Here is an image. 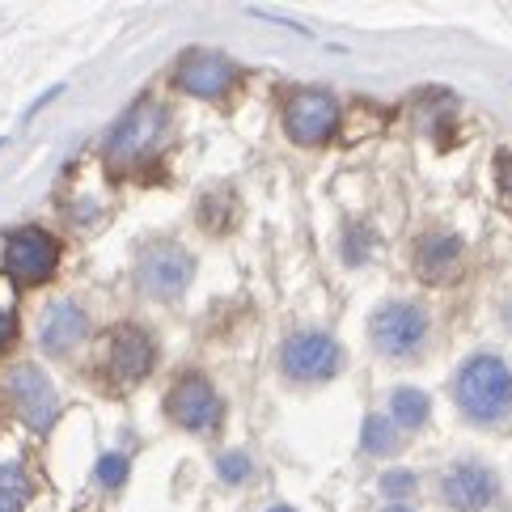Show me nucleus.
Returning <instances> with one entry per match:
<instances>
[{"label": "nucleus", "instance_id": "4", "mask_svg": "<svg viewBox=\"0 0 512 512\" xmlns=\"http://www.w3.org/2000/svg\"><path fill=\"white\" fill-rule=\"evenodd\" d=\"M284 127L297 144H322L339 127V102L326 89H297L284 102Z\"/></svg>", "mask_w": 512, "mask_h": 512}, {"label": "nucleus", "instance_id": "18", "mask_svg": "<svg viewBox=\"0 0 512 512\" xmlns=\"http://www.w3.org/2000/svg\"><path fill=\"white\" fill-rule=\"evenodd\" d=\"M216 474H221L225 483H246L250 474H254V462H250V453H242V449H229V453H221L216 457Z\"/></svg>", "mask_w": 512, "mask_h": 512}, {"label": "nucleus", "instance_id": "10", "mask_svg": "<svg viewBox=\"0 0 512 512\" xmlns=\"http://www.w3.org/2000/svg\"><path fill=\"white\" fill-rule=\"evenodd\" d=\"M9 390H13V402H17V411H22V419L30 428H39L47 432L51 424H56V415H60V394L51 390V381L34 369V364H22L13 377H9Z\"/></svg>", "mask_w": 512, "mask_h": 512}, {"label": "nucleus", "instance_id": "23", "mask_svg": "<svg viewBox=\"0 0 512 512\" xmlns=\"http://www.w3.org/2000/svg\"><path fill=\"white\" fill-rule=\"evenodd\" d=\"M381 512H411L407 504H390V508H381Z\"/></svg>", "mask_w": 512, "mask_h": 512}, {"label": "nucleus", "instance_id": "6", "mask_svg": "<svg viewBox=\"0 0 512 512\" xmlns=\"http://www.w3.org/2000/svg\"><path fill=\"white\" fill-rule=\"evenodd\" d=\"M195 276V259L182 246H153L140 259V288L157 301H174L187 292Z\"/></svg>", "mask_w": 512, "mask_h": 512}, {"label": "nucleus", "instance_id": "17", "mask_svg": "<svg viewBox=\"0 0 512 512\" xmlns=\"http://www.w3.org/2000/svg\"><path fill=\"white\" fill-rule=\"evenodd\" d=\"M30 500V479L17 462H0V512H22Z\"/></svg>", "mask_w": 512, "mask_h": 512}, {"label": "nucleus", "instance_id": "21", "mask_svg": "<svg viewBox=\"0 0 512 512\" xmlns=\"http://www.w3.org/2000/svg\"><path fill=\"white\" fill-rule=\"evenodd\" d=\"M13 335H17V322H13V314H5V309H0V352H5V347L13 343Z\"/></svg>", "mask_w": 512, "mask_h": 512}, {"label": "nucleus", "instance_id": "16", "mask_svg": "<svg viewBox=\"0 0 512 512\" xmlns=\"http://www.w3.org/2000/svg\"><path fill=\"white\" fill-rule=\"evenodd\" d=\"M360 445H364V453L386 457V453H398L402 436H398V428H394V419L369 415V419H364V428H360Z\"/></svg>", "mask_w": 512, "mask_h": 512}, {"label": "nucleus", "instance_id": "13", "mask_svg": "<svg viewBox=\"0 0 512 512\" xmlns=\"http://www.w3.org/2000/svg\"><path fill=\"white\" fill-rule=\"evenodd\" d=\"M457 263H462V242H457L453 233H424L415 242V271L428 284L449 280L457 271Z\"/></svg>", "mask_w": 512, "mask_h": 512}, {"label": "nucleus", "instance_id": "9", "mask_svg": "<svg viewBox=\"0 0 512 512\" xmlns=\"http://www.w3.org/2000/svg\"><path fill=\"white\" fill-rule=\"evenodd\" d=\"M496 496H500L496 474H491L487 466H479V462H457L453 470H445V479H441V500L453 512H479Z\"/></svg>", "mask_w": 512, "mask_h": 512}, {"label": "nucleus", "instance_id": "8", "mask_svg": "<svg viewBox=\"0 0 512 512\" xmlns=\"http://www.w3.org/2000/svg\"><path fill=\"white\" fill-rule=\"evenodd\" d=\"M233 77H237L233 60L221 56V51H208V47H191L174 68L178 89H187L195 98H221L233 85Z\"/></svg>", "mask_w": 512, "mask_h": 512}, {"label": "nucleus", "instance_id": "2", "mask_svg": "<svg viewBox=\"0 0 512 512\" xmlns=\"http://www.w3.org/2000/svg\"><path fill=\"white\" fill-rule=\"evenodd\" d=\"M369 335H373V347L381 356L411 360L428 339V314L419 305H411V301H390V305H381L373 314Z\"/></svg>", "mask_w": 512, "mask_h": 512}, {"label": "nucleus", "instance_id": "22", "mask_svg": "<svg viewBox=\"0 0 512 512\" xmlns=\"http://www.w3.org/2000/svg\"><path fill=\"white\" fill-rule=\"evenodd\" d=\"M496 174H500V187L512 191V153H504V157L496 161Z\"/></svg>", "mask_w": 512, "mask_h": 512}, {"label": "nucleus", "instance_id": "24", "mask_svg": "<svg viewBox=\"0 0 512 512\" xmlns=\"http://www.w3.org/2000/svg\"><path fill=\"white\" fill-rule=\"evenodd\" d=\"M267 512H292V508L288 504H276V508H267Z\"/></svg>", "mask_w": 512, "mask_h": 512}, {"label": "nucleus", "instance_id": "20", "mask_svg": "<svg viewBox=\"0 0 512 512\" xmlns=\"http://www.w3.org/2000/svg\"><path fill=\"white\" fill-rule=\"evenodd\" d=\"M419 487V479H415V470H386L381 474V491L386 496H394V500H402V496H411V491Z\"/></svg>", "mask_w": 512, "mask_h": 512}, {"label": "nucleus", "instance_id": "12", "mask_svg": "<svg viewBox=\"0 0 512 512\" xmlns=\"http://www.w3.org/2000/svg\"><path fill=\"white\" fill-rule=\"evenodd\" d=\"M153 369V339L140 331V326H119L115 339H111V373L123 386L149 377Z\"/></svg>", "mask_w": 512, "mask_h": 512}, {"label": "nucleus", "instance_id": "19", "mask_svg": "<svg viewBox=\"0 0 512 512\" xmlns=\"http://www.w3.org/2000/svg\"><path fill=\"white\" fill-rule=\"evenodd\" d=\"M94 474H98L102 487H123L127 483V457L123 453H102Z\"/></svg>", "mask_w": 512, "mask_h": 512}, {"label": "nucleus", "instance_id": "15", "mask_svg": "<svg viewBox=\"0 0 512 512\" xmlns=\"http://www.w3.org/2000/svg\"><path fill=\"white\" fill-rule=\"evenodd\" d=\"M390 415H394V428H424L428 424V415H432V402L424 390H415V386H398L390 394Z\"/></svg>", "mask_w": 512, "mask_h": 512}, {"label": "nucleus", "instance_id": "3", "mask_svg": "<svg viewBox=\"0 0 512 512\" xmlns=\"http://www.w3.org/2000/svg\"><path fill=\"white\" fill-rule=\"evenodd\" d=\"M280 369L301 386H318L343 369V347L322 331H297L280 347Z\"/></svg>", "mask_w": 512, "mask_h": 512}, {"label": "nucleus", "instance_id": "5", "mask_svg": "<svg viewBox=\"0 0 512 512\" xmlns=\"http://www.w3.org/2000/svg\"><path fill=\"white\" fill-rule=\"evenodd\" d=\"M56 263H60V246L47 229L26 225L5 242V267H9V276L22 284H43L51 271H56Z\"/></svg>", "mask_w": 512, "mask_h": 512}, {"label": "nucleus", "instance_id": "11", "mask_svg": "<svg viewBox=\"0 0 512 512\" xmlns=\"http://www.w3.org/2000/svg\"><path fill=\"white\" fill-rule=\"evenodd\" d=\"M161 123H166V115H161V106H153V102L132 106V111H127V115L115 123V132L106 136V157H111V161L140 157V153L157 140Z\"/></svg>", "mask_w": 512, "mask_h": 512}, {"label": "nucleus", "instance_id": "14", "mask_svg": "<svg viewBox=\"0 0 512 512\" xmlns=\"http://www.w3.org/2000/svg\"><path fill=\"white\" fill-rule=\"evenodd\" d=\"M81 339H85V314H81V305L56 301V305L47 309V322H43V331H39V343L47 347L51 356H64Z\"/></svg>", "mask_w": 512, "mask_h": 512}, {"label": "nucleus", "instance_id": "7", "mask_svg": "<svg viewBox=\"0 0 512 512\" xmlns=\"http://www.w3.org/2000/svg\"><path fill=\"white\" fill-rule=\"evenodd\" d=\"M166 411H170V419H174L178 428L208 432V428H216V419H221V398H216L212 381L191 373V377L174 381V390L166 398Z\"/></svg>", "mask_w": 512, "mask_h": 512}, {"label": "nucleus", "instance_id": "1", "mask_svg": "<svg viewBox=\"0 0 512 512\" xmlns=\"http://www.w3.org/2000/svg\"><path fill=\"white\" fill-rule=\"evenodd\" d=\"M453 398L466 419L496 428L512 415V369L491 352L470 356L453 377Z\"/></svg>", "mask_w": 512, "mask_h": 512}]
</instances>
